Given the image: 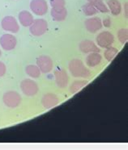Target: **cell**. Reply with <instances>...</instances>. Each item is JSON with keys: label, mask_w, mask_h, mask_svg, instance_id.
I'll use <instances>...</instances> for the list:
<instances>
[{"label": "cell", "mask_w": 128, "mask_h": 150, "mask_svg": "<svg viewBox=\"0 0 128 150\" xmlns=\"http://www.w3.org/2000/svg\"><path fill=\"white\" fill-rule=\"evenodd\" d=\"M70 73L75 78L88 79L91 76V71L85 67V65L80 59H72L68 65Z\"/></svg>", "instance_id": "1"}, {"label": "cell", "mask_w": 128, "mask_h": 150, "mask_svg": "<svg viewBox=\"0 0 128 150\" xmlns=\"http://www.w3.org/2000/svg\"><path fill=\"white\" fill-rule=\"evenodd\" d=\"M3 101L6 107L10 108H16L22 102V98L19 93L14 91H10L4 93L3 96Z\"/></svg>", "instance_id": "2"}, {"label": "cell", "mask_w": 128, "mask_h": 150, "mask_svg": "<svg viewBox=\"0 0 128 150\" xmlns=\"http://www.w3.org/2000/svg\"><path fill=\"white\" fill-rule=\"evenodd\" d=\"M48 29V23L44 19H36L33 20L29 26L30 33L34 36H41L44 35Z\"/></svg>", "instance_id": "3"}, {"label": "cell", "mask_w": 128, "mask_h": 150, "mask_svg": "<svg viewBox=\"0 0 128 150\" xmlns=\"http://www.w3.org/2000/svg\"><path fill=\"white\" fill-rule=\"evenodd\" d=\"M96 41L100 48L107 49L108 47L113 45L114 42V37L111 33L108 31H104L97 35L96 37Z\"/></svg>", "instance_id": "4"}, {"label": "cell", "mask_w": 128, "mask_h": 150, "mask_svg": "<svg viewBox=\"0 0 128 150\" xmlns=\"http://www.w3.org/2000/svg\"><path fill=\"white\" fill-rule=\"evenodd\" d=\"M20 89L24 94L27 96H34L39 91L36 82L31 79H24L20 82Z\"/></svg>", "instance_id": "5"}, {"label": "cell", "mask_w": 128, "mask_h": 150, "mask_svg": "<svg viewBox=\"0 0 128 150\" xmlns=\"http://www.w3.org/2000/svg\"><path fill=\"white\" fill-rule=\"evenodd\" d=\"M36 65L38 66L41 72L44 74H48L53 69L54 63L52 59L49 56L42 55L36 58Z\"/></svg>", "instance_id": "6"}, {"label": "cell", "mask_w": 128, "mask_h": 150, "mask_svg": "<svg viewBox=\"0 0 128 150\" xmlns=\"http://www.w3.org/2000/svg\"><path fill=\"white\" fill-rule=\"evenodd\" d=\"M3 29L10 33H16L20 30V25L17 22L16 19L13 16H6L4 17L2 23H1Z\"/></svg>", "instance_id": "7"}, {"label": "cell", "mask_w": 128, "mask_h": 150, "mask_svg": "<svg viewBox=\"0 0 128 150\" xmlns=\"http://www.w3.org/2000/svg\"><path fill=\"white\" fill-rule=\"evenodd\" d=\"M30 9L36 16H44L48 11V4L46 0H32Z\"/></svg>", "instance_id": "8"}, {"label": "cell", "mask_w": 128, "mask_h": 150, "mask_svg": "<svg viewBox=\"0 0 128 150\" xmlns=\"http://www.w3.org/2000/svg\"><path fill=\"white\" fill-rule=\"evenodd\" d=\"M16 44L17 40L16 36L11 34H4L0 37V45L4 50H12L16 48Z\"/></svg>", "instance_id": "9"}, {"label": "cell", "mask_w": 128, "mask_h": 150, "mask_svg": "<svg viewBox=\"0 0 128 150\" xmlns=\"http://www.w3.org/2000/svg\"><path fill=\"white\" fill-rule=\"evenodd\" d=\"M54 78H55L56 84L59 88H66L68 85L69 78L67 72L63 69L59 68L54 71Z\"/></svg>", "instance_id": "10"}, {"label": "cell", "mask_w": 128, "mask_h": 150, "mask_svg": "<svg viewBox=\"0 0 128 150\" xmlns=\"http://www.w3.org/2000/svg\"><path fill=\"white\" fill-rule=\"evenodd\" d=\"M85 28L89 33H95L102 28V21L99 17H91L84 21Z\"/></svg>", "instance_id": "11"}, {"label": "cell", "mask_w": 128, "mask_h": 150, "mask_svg": "<svg viewBox=\"0 0 128 150\" xmlns=\"http://www.w3.org/2000/svg\"><path fill=\"white\" fill-rule=\"evenodd\" d=\"M59 103V98L54 93H47L41 98V104L46 109L54 108Z\"/></svg>", "instance_id": "12"}, {"label": "cell", "mask_w": 128, "mask_h": 150, "mask_svg": "<svg viewBox=\"0 0 128 150\" xmlns=\"http://www.w3.org/2000/svg\"><path fill=\"white\" fill-rule=\"evenodd\" d=\"M79 50L83 53H91V52H100V49L95 43L90 40H84L79 45Z\"/></svg>", "instance_id": "13"}, {"label": "cell", "mask_w": 128, "mask_h": 150, "mask_svg": "<svg viewBox=\"0 0 128 150\" xmlns=\"http://www.w3.org/2000/svg\"><path fill=\"white\" fill-rule=\"evenodd\" d=\"M51 16L53 20L57 22H61L66 20L67 16V10L65 7H52L51 9Z\"/></svg>", "instance_id": "14"}, {"label": "cell", "mask_w": 128, "mask_h": 150, "mask_svg": "<svg viewBox=\"0 0 128 150\" xmlns=\"http://www.w3.org/2000/svg\"><path fill=\"white\" fill-rule=\"evenodd\" d=\"M102 61V57L100 52H91L86 57V65L89 67L93 68L101 64Z\"/></svg>", "instance_id": "15"}, {"label": "cell", "mask_w": 128, "mask_h": 150, "mask_svg": "<svg viewBox=\"0 0 128 150\" xmlns=\"http://www.w3.org/2000/svg\"><path fill=\"white\" fill-rule=\"evenodd\" d=\"M33 16L28 11H22L19 14V21L20 24L24 27H29L33 23Z\"/></svg>", "instance_id": "16"}, {"label": "cell", "mask_w": 128, "mask_h": 150, "mask_svg": "<svg viewBox=\"0 0 128 150\" xmlns=\"http://www.w3.org/2000/svg\"><path fill=\"white\" fill-rule=\"evenodd\" d=\"M109 11H111L112 15L118 16L122 11V5L118 0H108L107 1Z\"/></svg>", "instance_id": "17"}, {"label": "cell", "mask_w": 128, "mask_h": 150, "mask_svg": "<svg viewBox=\"0 0 128 150\" xmlns=\"http://www.w3.org/2000/svg\"><path fill=\"white\" fill-rule=\"evenodd\" d=\"M89 84L88 80H76L73 82L69 87V91L71 94H76L77 92L80 91L81 89L84 88V86Z\"/></svg>", "instance_id": "18"}, {"label": "cell", "mask_w": 128, "mask_h": 150, "mask_svg": "<svg viewBox=\"0 0 128 150\" xmlns=\"http://www.w3.org/2000/svg\"><path fill=\"white\" fill-rule=\"evenodd\" d=\"M25 72L29 76L33 79H37L41 76V70L37 65H29L25 68Z\"/></svg>", "instance_id": "19"}, {"label": "cell", "mask_w": 128, "mask_h": 150, "mask_svg": "<svg viewBox=\"0 0 128 150\" xmlns=\"http://www.w3.org/2000/svg\"><path fill=\"white\" fill-rule=\"evenodd\" d=\"M82 11L87 16H94L98 12V11L97 10L95 6L92 4H90V3L84 4L82 7Z\"/></svg>", "instance_id": "20"}, {"label": "cell", "mask_w": 128, "mask_h": 150, "mask_svg": "<svg viewBox=\"0 0 128 150\" xmlns=\"http://www.w3.org/2000/svg\"><path fill=\"white\" fill-rule=\"evenodd\" d=\"M118 49L114 48V47H113V46H110V47H108L105 50V52H104V57H105V58L108 62H111L112 60L116 57V55L118 54Z\"/></svg>", "instance_id": "21"}, {"label": "cell", "mask_w": 128, "mask_h": 150, "mask_svg": "<svg viewBox=\"0 0 128 150\" xmlns=\"http://www.w3.org/2000/svg\"><path fill=\"white\" fill-rule=\"evenodd\" d=\"M118 40L122 43V44H125L127 43L128 39V29L127 28H120L118 31Z\"/></svg>", "instance_id": "22"}, {"label": "cell", "mask_w": 128, "mask_h": 150, "mask_svg": "<svg viewBox=\"0 0 128 150\" xmlns=\"http://www.w3.org/2000/svg\"><path fill=\"white\" fill-rule=\"evenodd\" d=\"M93 5L95 6L97 10L100 11V12H102V13H107V12L109 11L108 7L104 4V2L102 0H97L96 3L93 4Z\"/></svg>", "instance_id": "23"}, {"label": "cell", "mask_w": 128, "mask_h": 150, "mask_svg": "<svg viewBox=\"0 0 128 150\" xmlns=\"http://www.w3.org/2000/svg\"><path fill=\"white\" fill-rule=\"evenodd\" d=\"M49 4L52 7H65L66 1L65 0H49Z\"/></svg>", "instance_id": "24"}, {"label": "cell", "mask_w": 128, "mask_h": 150, "mask_svg": "<svg viewBox=\"0 0 128 150\" xmlns=\"http://www.w3.org/2000/svg\"><path fill=\"white\" fill-rule=\"evenodd\" d=\"M7 72V67L4 62H0V77H3Z\"/></svg>", "instance_id": "25"}, {"label": "cell", "mask_w": 128, "mask_h": 150, "mask_svg": "<svg viewBox=\"0 0 128 150\" xmlns=\"http://www.w3.org/2000/svg\"><path fill=\"white\" fill-rule=\"evenodd\" d=\"M111 24L112 21L109 18H106V19H105V20L102 21V25H104L105 28H109V27H111Z\"/></svg>", "instance_id": "26"}, {"label": "cell", "mask_w": 128, "mask_h": 150, "mask_svg": "<svg viewBox=\"0 0 128 150\" xmlns=\"http://www.w3.org/2000/svg\"><path fill=\"white\" fill-rule=\"evenodd\" d=\"M124 10H125V17L127 18V2H126L124 5Z\"/></svg>", "instance_id": "27"}, {"label": "cell", "mask_w": 128, "mask_h": 150, "mask_svg": "<svg viewBox=\"0 0 128 150\" xmlns=\"http://www.w3.org/2000/svg\"><path fill=\"white\" fill-rule=\"evenodd\" d=\"M97 0H88V2H89V3H90V4H94V3H96V2H97Z\"/></svg>", "instance_id": "28"}, {"label": "cell", "mask_w": 128, "mask_h": 150, "mask_svg": "<svg viewBox=\"0 0 128 150\" xmlns=\"http://www.w3.org/2000/svg\"><path fill=\"white\" fill-rule=\"evenodd\" d=\"M1 55H2V52H1V49H0V57H1Z\"/></svg>", "instance_id": "29"}]
</instances>
